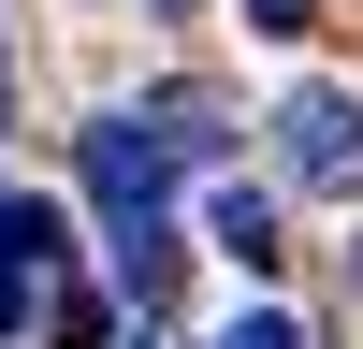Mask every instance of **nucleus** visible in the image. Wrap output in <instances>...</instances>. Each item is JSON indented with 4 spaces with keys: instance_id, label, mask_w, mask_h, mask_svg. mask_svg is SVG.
Segmentation results:
<instances>
[{
    "instance_id": "5",
    "label": "nucleus",
    "mask_w": 363,
    "mask_h": 349,
    "mask_svg": "<svg viewBox=\"0 0 363 349\" xmlns=\"http://www.w3.org/2000/svg\"><path fill=\"white\" fill-rule=\"evenodd\" d=\"M174 262H189V248H174L160 218H116V277H131V306H160V291H174Z\"/></svg>"
},
{
    "instance_id": "4",
    "label": "nucleus",
    "mask_w": 363,
    "mask_h": 349,
    "mask_svg": "<svg viewBox=\"0 0 363 349\" xmlns=\"http://www.w3.org/2000/svg\"><path fill=\"white\" fill-rule=\"evenodd\" d=\"M0 262H15V277H44V262H73V218H58V204H0Z\"/></svg>"
},
{
    "instance_id": "10",
    "label": "nucleus",
    "mask_w": 363,
    "mask_h": 349,
    "mask_svg": "<svg viewBox=\"0 0 363 349\" xmlns=\"http://www.w3.org/2000/svg\"><path fill=\"white\" fill-rule=\"evenodd\" d=\"M0 116H15V58H0Z\"/></svg>"
},
{
    "instance_id": "1",
    "label": "nucleus",
    "mask_w": 363,
    "mask_h": 349,
    "mask_svg": "<svg viewBox=\"0 0 363 349\" xmlns=\"http://www.w3.org/2000/svg\"><path fill=\"white\" fill-rule=\"evenodd\" d=\"M218 102H203V87H174V102H145V116H102V131H87V204H102V218H160V189L189 160H218Z\"/></svg>"
},
{
    "instance_id": "9",
    "label": "nucleus",
    "mask_w": 363,
    "mask_h": 349,
    "mask_svg": "<svg viewBox=\"0 0 363 349\" xmlns=\"http://www.w3.org/2000/svg\"><path fill=\"white\" fill-rule=\"evenodd\" d=\"M15 320H29V277H15V262H0V335H15Z\"/></svg>"
},
{
    "instance_id": "12",
    "label": "nucleus",
    "mask_w": 363,
    "mask_h": 349,
    "mask_svg": "<svg viewBox=\"0 0 363 349\" xmlns=\"http://www.w3.org/2000/svg\"><path fill=\"white\" fill-rule=\"evenodd\" d=\"M349 262H363V248H349Z\"/></svg>"
},
{
    "instance_id": "6",
    "label": "nucleus",
    "mask_w": 363,
    "mask_h": 349,
    "mask_svg": "<svg viewBox=\"0 0 363 349\" xmlns=\"http://www.w3.org/2000/svg\"><path fill=\"white\" fill-rule=\"evenodd\" d=\"M44 335H58V349H102L116 320H102V291H58V306H44Z\"/></svg>"
},
{
    "instance_id": "7",
    "label": "nucleus",
    "mask_w": 363,
    "mask_h": 349,
    "mask_svg": "<svg viewBox=\"0 0 363 349\" xmlns=\"http://www.w3.org/2000/svg\"><path fill=\"white\" fill-rule=\"evenodd\" d=\"M218 349H306V320H291V306H247V320H233Z\"/></svg>"
},
{
    "instance_id": "8",
    "label": "nucleus",
    "mask_w": 363,
    "mask_h": 349,
    "mask_svg": "<svg viewBox=\"0 0 363 349\" xmlns=\"http://www.w3.org/2000/svg\"><path fill=\"white\" fill-rule=\"evenodd\" d=\"M247 29H262V44H291V29H320V0H247Z\"/></svg>"
},
{
    "instance_id": "2",
    "label": "nucleus",
    "mask_w": 363,
    "mask_h": 349,
    "mask_svg": "<svg viewBox=\"0 0 363 349\" xmlns=\"http://www.w3.org/2000/svg\"><path fill=\"white\" fill-rule=\"evenodd\" d=\"M277 174L320 204H363V87H291L277 102Z\"/></svg>"
},
{
    "instance_id": "11",
    "label": "nucleus",
    "mask_w": 363,
    "mask_h": 349,
    "mask_svg": "<svg viewBox=\"0 0 363 349\" xmlns=\"http://www.w3.org/2000/svg\"><path fill=\"white\" fill-rule=\"evenodd\" d=\"M145 15H189V0H145Z\"/></svg>"
},
{
    "instance_id": "3",
    "label": "nucleus",
    "mask_w": 363,
    "mask_h": 349,
    "mask_svg": "<svg viewBox=\"0 0 363 349\" xmlns=\"http://www.w3.org/2000/svg\"><path fill=\"white\" fill-rule=\"evenodd\" d=\"M203 233H218V248L247 262V277H277V262H291V248H277V189H247V174H233V189L203 204Z\"/></svg>"
}]
</instances>
